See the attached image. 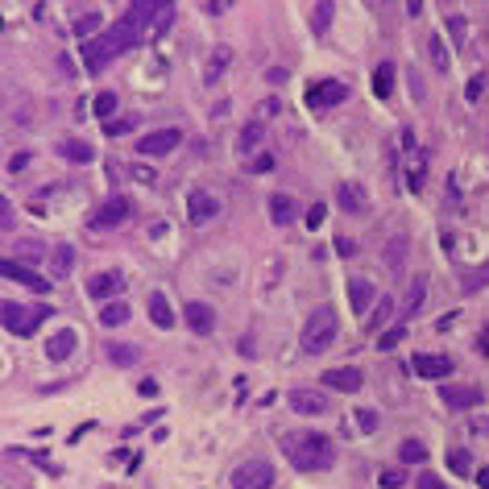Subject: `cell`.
<instances>
[{
    "mask_svg": "<svg viewBox=\"0 0 489 489\" xmlns=\"http://www.w3.org/2000/svg\"><path fill=\"white\" fill-rule=\"evenodd\" d=\"M282 452H286L291 465L303 468V473H319V468L336 465V444L328 440V436H319V431H291V436L282 440Z\"/></svg>",
    "mask_w": 489,
    "mask_h": 489,
    "instance_id": "obj_1",
    "label": "cell"
},
{
    "mask_svg": "<svg viewBox=\"0 0 489 489\" xmlns=\"http://www.w3.org/2000/svg\"><path fill=\"white\" fill-rule=\"evenodd\" d=\"M137 42H141V38H137V33H133V29H129L124 21L108 25V29H104L100 38H92V42H83V58H87L83 67H87L92 75H100L104 67H108V63H112V58H117V54H124V50H133Z\"/></svg>",
    "mask_w": 489,
    "mask_h": 489,
    "instance_id": "obj_2",
    "label": "cell"
},
{
    "mask_svg": "<svg viewBox=\"0 0 489 489\" xmlns=\"http://www.w3.org/2000/svg\"><path fill=\"white\" fill-rule=\"evenodd\" d=\"M336 311L332 307H316L311 316H307V328H303V353L307 357H319L323 348H332V340H336Z\"/></svg>",
    "mask_w": 489,
    "mask_h": 489,
    "instance_id": "obj_3",
    "label": "cell"
},
{
    "mask_svg": "<svg viewBox=\"0 0 489 489\" xmlns=\"http://www.w3.org/2000/svg\"><path fill=\"white\" fill-rule=\"evenodd\" d=\"M50 316H54L50 307H21V303H4V311H0L4 328H9L13 336H33V332H38V323L50 319Z\"/></svg>",
    "mask_w": 489,
    "mask_h": 489,
    "instance_id": "obj_4",
    "label": "cell"
},
{
    "mask_svg": "<svg viewBox=\"0 0 489 489\" xmlns=\"http://www.w3.org/2000/svg\"><path fill=\"white\" fill-rule=\"evenodd\" d=\"M274 485V461H244L237 473H232V489H269Z\"/></svg>",
    "mask_w": 489,
    "mask_h": 489,
    "instance_id": "obj_5",
    "label": "cell"
},
{
    "mask_svg": "<svg viewBox=\"0 0 489 489\" xmlns=\"http://www.w3.org/2000/svg\"><path fill=\"white\" fill-rule=\"evenodd\" d=\"M348 100V83L344 79H319L307 87V104L311 108H332V104H344Z\"/></svg>",
    "mask_w": 489,
    "mask_h": 489,
    "instance_id": "obj_6",
    "label": "cell"
},
{
    "mask_svg": "<svg viewBox=\"0 0 489 489\" xmlns=\"http://www.w3.org/2000/svg\"><path fill=\"white\" fill-rule=\"evenodd\" d=\"M178 141H183V133H178L174 124L171 129H154V133H146V137L137 141V154H141V158H162V154H171Z\"/></svg>",
    "mask_w": 489,
    "mask_h": 489,
    "instance_id": "obj_7",
    "label": "cell"
},
{
    "mask_svg": "<svg viewBox=\"0 0 489 489\" xmlns=\"http://www.w3.org/2000/svg\"><path fill=\"white\" fill-rule=\"evenodd\" d=\"M133 220V199L129 195H108V203L96 212V228H121Z\"/></svg>",
    "mask_w": 489,
    "mask_h": 489,
    "instance_id": "obj_8",
    "label": "cell"
},
{
    "mask_svg": "<svg viewBox=\"0 0 489 489\" xmlns=\"http://www.w3.org/2000/svg\"><path fill=\"white\" fill-rule=\"evenodd\" d=\"M121 291H124V278L117 274V269H104V274H96V278L87 282V294L100 299V303H112Z\"/></svg>",
    "mask_w": 489,
    "mask_h": 489,
    "instance_id": "obj_9",
    "label": "cell"
},
{
    "mask_svg": "<svg viewBox=\"0 0 489 489\" xmlns=\"http://www.w3.org/2000/svg\"><path fill=\"white\" fill-rule=\"evenodd\" d=\"M187 212H191V224H208L220 216V199L208 195V191H191L187 195Z\"/></svg>",
    "mask_w": 489,
    "mask_h": 489,
    "instance_id": "obj_10",
    "label": "cell"
},
{
    "mask_svg": "<svg viewBox=\"0 0 489 489\" xmlns=\"http://www.w3.org/2000/svg\"><path fill=\"white\" fill-rule=\"evenodd\" d=\"M183 319H187V328H191V332H195V336H208V332H212V328H216V311H212V307H208V303H187V307H183Z\"/></svg>",
    "mask_w": 489,
    "mask_h": 489,
    "instance_id": "obj_11",
    "label": "cell"
},
{
    "mask_svg": "<svg viewBox=\"0 0 489 489\" xmlns=\"http://www.w3.org/2000/svg\"><path fill=\"white\" fill-rule=\"evenodd\" d=\"M440 394L452 411H468V407H481V402H485V390H477V386H444Z\"/></svg>",
    "mask_w": 489,
    "mask_h": 489,
    "instance_id": "obj_12",
    "label": "cell"
},
{
    "mask_svg": "<svg viewBox=\"0 0 489 489\" xmlns=\"http://www.w3.org/2000/svg\"><path fill=\"white\" fill-rule=\"evenodd\" d=\"M361 382H365V373L353 369V365H340V369H328V373H323V386H332V390H340V394L361 390Z\"/></svg>",
    "mask_w": 489,
    "mask_h": 489,
    "instance_id": "obj_13",
    "label": "cell"
},
{
    "mask_svg": "<svg viewBox=\"0 0 489 489\" xmlns=\"http://www.w3.org/2000/svg\"><path fill=\"white\" fill-rule=\"evenodd\" d=\"M452 369H456V361H452V357H436V353H419L415 357V373L419 377H436V382H440V377H448V373H452Z\"/></svg>",
    "mask_w": 489,
    "mask_h": 489,
    "instance_id": "obj_14",
    "label": "cell"
},
{
    "mask_svg": "<svg viewBox=\"0 0 489 489\" xmlns=\"http://www.w3.org/2000/svg\"><path fill=\"white\" fill-rule=\"evenodd\" d=\"M286 398H291L294 415H323L328 411V394H319V390H291Z\"/></svg>",
    "mask_w": 489,
    "mask_h": 489,
    "instance_id": "obj_15",
    "label": "cell"
},
{
    "mask_svg": "<svg viewBox=\"0 0 489 489\" xmlns=\"http://www.w3.org/2000/svg\"><path fill=\"white\" fill-rule=\"evenodd\" d=\"M0 274H4V278H13V282H21V286H33V291H50L46 278H42V274H33L29 266H21V262H9V257H4V262H0Z\"/></svg>",
    "mask_w": 489,
    "mask_h": 489,
    "instance_id": "obj_16",
    "label": "cell"
},
{
    "mask_svg": "<svg viewBox=\"0 0 489 489\" xmlns=\"http://www.w3.org/2000/svg\"><path fill=\"white\" fill-rule=\"evenodd\" d=\"M75 332L71 328H63V332H54V336H50L46 340V357L50 361H67V357H75Z\"/></svg>",
    "mask_w": 489,
    "mask_h": 489,
    "instance_id": "obj_17",
    "label": "cell"
},
{
    "mask_svg": "<svg viewBox=\"0 0 489 489\" xmlns=\"http://www.w3.org/2000/svg\"><path fill=\"white\" fill-rule=\"evenodd\" d=\"M336 199H340V208H344V212H353V216H361V212L369 208L365 191H361L357 183H340V187H336Z\"/></svg>",
    "mask_w": 489,
    "mask_h": 489,
    "instance_id": "obj_18",
    "label": "cell"
},
{
    "mask_svg": "<svg viewBox=\"0 0 489 489\" xmlns=\"http://www.w3.org/2000/svg\"><path fill=\"white\" fill-rule=\"evenodd\" d=\"M348 303H353L357 316H365L369 303H373V282H369V278H353V282H348Z\"/></svg>",
    "mask_w": 489,
    "mask_h": 489,
    "instance_id": "obj_19",
    "label": "cell"
},
{
    "mask_svg": "<svg viewBox=\"0 0 489 489\" xmlns=\"http://www.w3.org/2000/svg\"><path fill=\"white\" fill-rule=\"evenodd\" d=\"M294 216H299V203H294L291 195H274V199H269V220L278 224V228L294 224Z\"/></svg>",
    "mask_w": 489,
    "mask_h": 489,
    "instance_id": "obj_20",
    "label": "cell"
},
{
    "mask_svg": "<svg viewBox=\"0 0 489 489\" xmlns=\"http://www.w3.org/2000/svg\"><path fill=\"white\" fill-rule=\"evenodd\" d=\"M149 319L158 323V328H174V311H171V299L162 291L149 294Z\"/></svg>",
    "mask_w": 489,
    "mask_h": 489,
    "instance_id": "obj_21",
    "label": "cell"
},
{
    "mask_svg": "<svg viewBox=\"0 0 489 489\" xmlns=\"http://www.w3.org/2000/svg\"><path fill=\"white\" fill-rule=\"evenodd\" d=\"M58 154H63L67 162H75V166H83V162H92V158H96V149L87 146V141H79V137L63 141V146H58Z\"/></svg>",
    "mask_w": 489,
    "mask_h": 489,
    "instance_id": "obj_22",
    "label": "cell"
},
{
    "mask_svg": "<svg viewBox=\"0 0 489 489\" xmlns=\"http://www.w3.org/2000/svg\"><path fill=\"white\" fill-rule=\"evenodd\" d=\"M373 96L377 100L394 96V63H377V71H373Z\"/></svg>",
    "mask_w": 489,
    "mask_h": 489,
    "instance_id": "obj_23",
    "label": "cell"
},
{
    "mask_svg": "<svg viewBox=\"0 0 489 489\" xmlns=\"http://www.w3.org/2000/svg\"><path fill=\"white\" fill-rule=\"evenodd\" d=\"M262 141H266V124H262V121H249V124L241 129V137H237V149H241V154H249V149H257Z\"/></svg>",
    "mask_w": 489,
    "mask_h": 489,
    "instance_id": "obj_24",
    "label": "cell"
},
{
    "mask_svg": "<svg viewBox=\"0 0 489 489\" xmlns=\"http://www.w3.org/2000/svg\"><path fill=\"white\" fill-rule=\"evenodd\" d=\"M137 357H141V348H137V344H108V361H112L117 369L137 365Z\"/></svg>",
    "mask_w": 489,
    "mask_h": 489,
    "instance_id": "obj_25",
    "label": "cell"
},
{
    "mask_svg": "<svg viewBox=\"0 0 489 489\" xmlns=\"http://www.w3.org/2000/svg\"><path fill=\"white\" fill-rule=\"evenodd\" d=\"M129 316H133V311H129L124 303H117V299L100 307V323H104V328H121V323H129Z\"/></svg>",
    "mask_w": 489,
    "mask_h": 489,
    "instance_id": "obj_26",
    "label": "cell"
},
{
    "mask_svg": "<svg viewBox=\"0 0 489 489\" xmlns=\"http://www.w3.org/2000/svg\"><path fill=\"white\" fill-rule=\"evenodd\" d=\"M71 266H75V249L71 244H58V249L50 253V274L63 278V274H71Z\"/></svg>",
    "mask_w": 489,
    "mask_h": 489,
    "instance_id": "obj_27",
    "label": "cell"
},
{
    "mask_svg": "<svg viewBox=\"0 0 489 489\" xmlns=\"http://www.w3.org/2000/svg\"><path fill=\"white\" fill-rule=\"evenodd\" d=\"M332 17H336V4H332V0H319L316 9H311V29H316V33H328V29H332Z\"/></svg>",
    "mask_w": 489,
    "mask_h": 489,
    "instance_id": "obj_28",
    "label": "cell"
},
{
    "mask_svg": "<svg viewBox=\"0 0 489 489\" xmlns=\"http://www.w3.org/2000/svg\"><path fill=\"white\" fill-rule=\"evenodd\" d=\"M423 299H427V274H419L415 282H411V294H407L402 311H407V316H415L419 307H423Z\"/></svg>",
    "mask_w": 489,
    "mask_h": 489,
    "instance_id": "obj_29",
    "label": "cell"
},
{
    "mask_svg": "<svg viewBox=\"0 0 489 489\" xmlns=\"http://www.w3.org/2000/svg\"><path fill=\"white\" fill-rule=\"evenodd\" d=\"M407 340V319H398V323H390L382 336H377V348L382 353H390V348H398V344Z\"/></svg>",
    "mask_w": 489,
    "mask_h": 489,
    "instance_id": "obj_30",
    "label": "cell"
},
{
    "mask_svg": "<svg viewBox=\"0 0 489 489\" xmlns=\"http://www.w3.org/2000/svg\"><path fill=\"white\" fill-rule=\"evenodd\" d=\"M100 25H104V17H100V13H83V17H79V21L71 25V29H75V38H83V42H92V33H96Z\"/></svg>",
    "mask_w": 489,
    "mask_h": 489,
    "instance_id": "obj_31",
    "label": "cell"
},
{
    "mask_svg": "<svg viewBox=\"0 0 489 489\" xmlns=\"http://www.w3.org/2000/svg\"><path fill=\"white\" fill-rule=\"evenodd\" d=\"M398 456H402V465H423V461H427V448H423L419 440H402Z\"/></svg>",
    "mask_w": 489,
    "mask_h": 489,
    "instance_id": "obj_32",
    "label": "cell"
},
{
    "mask_svg": "<svg viewBox=\"0 0 489 489\" xmlns=\"http://www.w3.org/2000/svg\"><path fill=\"white\" fill-rule=\"evenodd\" d=\"M92 112H96L100 121H108V117L117 112V92H100V96L92 100Z\"/></svg>",
    "mask_w": 489,
    "mask_h": 489,
    "instance_id": "obj_33",
    "label": "cell"
},
{
    "mask_svg": "<svg viewBox=\"0 0 489 489\" xmlns=\"http://www.w3.org/2000/svg\"><path fill=\"white\" fill-rule=\"evenodd\" d=\"M228 63H232V50H228V46H216V50H212V63H208V83H212V79H216V75H220Z\"/></svg>",
    "mask_w": 489,
    "mask_h": 489,
    "instance_id": "obj_34",
    "label": "cell"
},
{
    "mask_svg": "<svg viewBox=\"0 0 489 489\" xmlns=\"http://www.w3.org/2000/svg\"><path fill=\"white\" fill-rule=\"evenodd\" d=\"M448 468H452V473H461V477L473 473V461H468L465 448H452V452H448Z\"/></svg>",
    "mask_w": 489,
    "mask_h": 489,
    "instance_id": "obj_35",
    "label": "cell"
},
{
    "mask_svg": "<svg viewBox=\"0 0 489 489\" xmlns=\"http://www.w3.org/2000/svg\"><path fill=\"white\" fill-rule=\"evenodd\" d=\"M485 286H489V257L465 278V291H485Z\"/></svg>",
    "mask_w": 489,
    "mask_h": 489,
    "instance_id": "obj_36",
    "label": "cell"
},
{
    "mask_svg": "<svg viewBox=\"0 0 489 489\" xmlns=\"http://www.w3.org/2000/svg\"><path fill=\"white\" fill-rule=\"evenodd\" d=\"M390 316H394V299L386 294V299H377V307H373V316H369V328H382Z\"/></svg>",
    "mask_w": 489,
    "mask_h": 489,
    "instance_id": "obj_37",
    "label": "cell"
},
{
    "mask_svg": "<svg viewBox=\"0 0 489 489\" xmlns=\"http://www.w3.org/2000/svg\"><path fill=\"white\" fill-rule=\"evenodd\" d=\"M402 253H407V237H394V241L386 244V266L398 269L402 266Z\"/></svg>",
    "mask_w": 489,
    "mask_h": 489,
    "instance_id": "obj_38",
    "label": "cell"
},
{
    "mask_svg": "<svg viewBox=\"0 0 489 489\" xmlns=\"http://www.w3.org/2000/svg\"><path fill=\"white\" fill-rule=\"evenodd\" d=\"M448 33H452V42H456V46H465V38H468V21L461 17V13H452V17H448Z\"/></svg>",
    "mask_w": 489,
    "mask_h": 489,
    "instance_id": "obj_39",
    "label": "cell"
},
{
    "mask_svg": "<svg viewBox=\"0 0 489 489\" xmlns=\"http://www.w3.org/2000/svg\"><path fill=\"white\" fill-rule=\"evenodd\" d=\"M357 427H361L365 436H373V431L382 427V419H377V411H369V407H361V411H357Z\"/></svg>",
    "mask_w": 489,
    "mask_h": 489,
    "instance_id": "obj_40",
    "label": "cell"
},
{
    "mask_svg": "<svg viewBox=\"0 0 489 489\" xmlns=\"http://www.w3.org/2000/svg\"><path fill=\"white\" fill-rule=\"evenodd\" d=\"M133 117H117V121H108L104 124V133H108V137H124V133H129V129H133Z\"/></svg>",
    "mask_w": 489,
    "mask_h": 489,
    "instance_id": "obj_41",
    "label": "cell"
},
{
    "mask_svg": "<svg viewBox=\"0 0 489 489\" xmlns=\"http://www.w3.org/2000/svg\"><path fill=\"white\" fill-rule=\"evenodd\" d=\"M174 21V4H162V13H158V25H154V38H162Z\"/></svg>",
    "mask_w": 489,
    "mask_h": 489,
    "instance_id": "obj_42",
    "label": "cell"
},
{
    "mask_svg": "<svg viewBox=\"0 0 489 489\" xmlns=\"http://www.w3.org/2000/svg\"><path fill=\"white\" fill-rule=\"evenodd\" d=\"M398 485H407V473L402 468H386L382 473V489H398Z\"/></svg>",
    "mask_w": 489,
    "mask_h": 489,
    "instance_id": "obj_43",
    "label": "cell"
},
{
    "mask_svg": "<svg viewBox=\"0 0 489 489\" xmlns=\"http://www.w3.org/2000/svg\"><path fill=\"white\" fill-rule=\"evenodd\" d=\"M481 87H485V79H481V75H473V79L465 83V100H468V104H477V100H481Z\"/></svg>",
    "mask_w": 489,
    "mask_h": 489,
    "instance_id": "obj_44",
    "label": "cell"
},
{
    "mask_svg": "<svg viewBox=\"0 0 489 489\" xmlns=\"http://www.w3.org/2000/svg\"><path fill=\"white\" fill-rule=\"evenodd\" d=\"M427 50H431V63L444 71V67H448V50L440 46V38H431V42H427Z\"/></svg>",
    "mask_w": 489,
    "mask_h": 489,
    "instance_id": "obj_45",
    "label": "cell"
},
{
    "mask_svg": "<svg viewBox=\"0 0 489 489\" xmlns=\"http://www.w3.org/2000/svg\"><path fill=\"white\" fill-rule=\"evenodd\" d=\"M323 216H328V208H323V203H311V208H307V228H319Z\"/></svg>",
    "mask_w": 489,
    "mask_h": 489,
    "instance_id": "obj_46",
    "label": "cell"
},
{
    "mask_svg": "<svg viewBox=\"0 0 489 489\" xmlns=\"http://www.w3.org/2000/svg\"><path fill=\"white\" fill-rule=\"evenodd\" d=\"M415 489H444V481H440V477H436V473H419Z\"/></svg>",
    "mask_w": 489,
    "mask_h": 489,
    "instance_id": "obj_47",
    "label": "cell"
},
{
    "mask_svg": "<svg viewBox=\"0 0 489 489\" xmlns=\"http://www.w3.org/2000/svg\"><path fill=\"white\" fill-rule=\"evenodd\" d=\"M278 108H282V104H278V96L262 100V108H257V121H262V117H278Z\"/></svg>",
    "mask_w": 489,
    "mask_h": 489,
    "instance_id": "obj_48",
    "label": "cell"
},
{
    "mask_svg": "<svg viewBox=\"0 0 489 489\" xmlns=\"http://www.w3.org/2000/svg\"><path fill=\"white\" fill-rule=\"evenodd\" d=\"M38 253H42V249H38L33 241H21V244H17V257H25V262H38Z\"/></svg>",
    "mask_w": 489,
    "mask_h": 489,
    "instance_id": "obj_49",
    "label": "cell"
},
{
    "mask_svg": "<svg viewBox=\"0 0 489 489\" xmlns=\"http://www.w3.org/2000/svg\"><path fill=\"white\" fill-rule=\"evenodd\" d=\"M269 166H274V158H269V154H257V158L249 162V171H253V174H266Z\"/></svg>",
    "mask_w": 489,
    "mask_h": 489,
    "instance_id": "obj_50",
    "label": "cell"
},
{
    "mask_svg": "<svg viewBox=\"0 0 489 489\" xmlns=\"http://www.w3.org/2000/svg\"><path fill=\"white\" fill-rule=\"evenodd\" d=\"M25 166H29V154H13L9 158V171H25Z\"/></svg>",
    "mask_w": 489,
    "mask_h": 489,
    "instance_id": "obj_51",
    "label": "cell"
},
{
    "mask_svg": "<svg viewBox=\"0 0 489 489\" xmlns=\"http://www.w3.org/2000/svg\"><path fill=\"white\" fill-rule=\"evenodd\" d=\"M477 353H481V357H489V323L481 328V336H477Z\"/></svg>",
    "mask_w": 489,
    "mask_h": 489,
    "instance_id": "obj_52",
    "label": "cell"
},
{
    "mask_svg": "<svg viewBox=\"0 0 489 489\" xmlns=\"http://www.w3.org/2000/svg\"><path fill=\"white\" fill-rule=\"evenodd\" d=\"M137 390L146 394V398H158V382H154V377H146V382H141V386H137Z\"/></svg>",
    "mask_w": 489,
    "mask_h": 489,
    "instance_id": "obj_53",
    "label": "cell"
},
{
    "mask_svg": "<svg viewBox=\"0 0 489 489\" xmlns=\"http://www.w3.org/2000/svg\"><path fill=\"white\" fill-rule=\"evenodd\" d=\"M0 220H4V228H9V224H13V208H9V199H4V203H0Z\"/></svg>",
    "mask_w": 489,
    "mask_h": 489,
    "instance_id": "obj_54",
    "label": "cell"
},
{
    "mask_svg": "<svg viewBox=\"0 0 489 489\" xmlns=\"http://www.w3.org/2000/svg\"><path fill=\"white\" fill-rule=\"evenodd\" d=\"M477 489H489V465L477 468Z\"/></svg>",
    "mask_w": 489,
    "mask_h": 489,
    "instance_id": "obj_55",
    "label": "cell"
}]
</instances>
